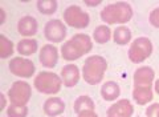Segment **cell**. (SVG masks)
Wrapping results in <instances>:
<instances>
[{"mask_svg": "<svg viewBox=\"0 0 159 117\" xmlns=\"http://www.w3.org/2000/svg\"><path fill=\"white\" fill-rule=\"evenodd\" d=\"M134 108L129 100H119L107 109L106 117H131Z\"/></svg>", "mask_w": 159, "mask_h": 117, "instance_id": "cell-10", "label": "cell"}, {"mask_svg": "<svg viewBox=\"0 0 159 117\" xmlns=\"http://www.w3.org/2000/svg\"><path fill=\"white\" fill-rule=\"evenodd\" d=\"M9 71H11V73L15 75V76H19V77H32L34 71V64L31 61V60H28L25 57H15L11 60V63H9Z\"/></svg>", "mask_w": 159, "mask_h": 117, "instance_id": "cell-7", "label": "cell"}, {"mask_svg": "<svg viewBox=\"0 0 159 117\" xmlns=\"http://www.w3.org/2000/svg\"><path fill=\"white\" fill-rule=\"evenodd\" d=\"M147 117H159V104H152L146 109Z\"/></svg>", "mask_w": 159, "mask_h": 117, "instance_id": "cell-26", "label": "cell"}, {"mask_svg": "<svg viewBox=\"0 0 159 117\" xmlns=\"http://www.w3.org/2000/svg\"><path fill=\"white\" fill-rule=\"evenodd\" d=\"M155 90H157V93L159 95V80L155 81Z\"/></svg>", "mask_w": 159, "mask_h": 117, "instance_id": "cell-32", "label": "cell"}, {"mask_svg": "<svg viewBox=\"0 0 159 117\" xmlns=\"http://www.w3.org/2000/svg\"><path fill=\"white\" fill-rule=\"evenodd\" d=\"M13 53V44L4 35H0V57L7 59Z\"/></svg>", "mask_w": 159, "mask_h": 117, "instance_id": "cell-23", "label": "cell"}, {"mask_svg": "<svg viewBox=\"0 0 159 117\" xmlns=\"http://www.w3.org/2000/svg\"><path fill=\"white\" fill-rule=\"evenodd\" d=\"M61 77L65 86H69V88L74 86L80 80V69L77 68V65L68 64L61 69Z\"/></svg>", "mask_w": 159, "mask_h": 117, "instance_id": "cell-13", "label": "cell"}, {"mask_svg": "<svg viewBox=\"0 0 159 117\" xmlns=\"http://www.w3.org/2000/svg\"><path fill=\"white\" fill-rule=\"evenodd\" d=\"M44 33H45V37L49 40V41L60 43L66 36V28L61 20L54 19V20H49L47 23Z\"/></svg>", "mask_w": 159, "mask_h": 117, "instance_id": "cell-8", "label": "cell"}, {"mask_svg": "<svg viewBox=\"0 0 159 117\" xmlns=\"http://www.w3.org/2000/svg\"><path fill=\"white\" fill-rule=\"evenodd\" d=\"M113 39H114V41H116V44L125 45L131 40V31L127 27L121 25V27L116 28V31L113 33Z\"/></svg>", "mask_w": 159, "mask_h": 117, "instance_id": "cell-20", "label": "cell"}, {"mask_svg": "<svg viewBox=\"0 0 159 117\" xmlns=\"http://www.w3.org/2000/svg\"><path fill=\"white\" fill-rule=\"evenodd\" d=\"M70 40H72V43L76 45V48L81 52V55H85V53H88V52H90L92 51L93 44H92V40H90V37H89L88 35L77 33V35H74Z\"/></svg>", "mask_w": 159, "mask_h": 117, "instance_id": "cell-15", "label": "cell"}, {"mask_svg": "<svg viewBox=\"0 0 159 117\" xmlns=\"http://www.w3.org/2000/svg\"><path fill=\"white\" fill-rule=\"evenodd\" d=\"M0 15H2V22H0V24H3L4 20H6V13H4L3 9H0Z\"/></svg>", "mask_w": 159, "mask_h": 117, "instance_id": "cell-31", "label": "cell"}, {"mask_svg": "<svg viewBox=\"0 0 159 117\" xmlns=\"http://www.w3.org/2000/svg\"><path fill=\"white\" fill-rule=\"evenodd\" d=\"M31 95H32L31 85L25 83V81H15L8 90L9 101L13 105H20V106H25V104L31 99Z\"/></svg>", "mask_w": 159, "mask_h": 117, "instance_id": "cell-5", "label": "cell"}, {"mask_svg": "<svg viewBox=\"0 0 159 117\" xmlns=\"http://www.w3.org/2000/svg\"><path fill=\"white\" fill-rule=\"evenodd\" d=\"M8 117H27L28 109L27 106H20V105H11L7 110Z\"/></svg>", "mask_w": 159, "mask_h": 117, "instance_id": "cell-25", "label": "cell"}, {"mask_svg": "<svg viewBox=\"0 0 159 117\" xmlns=\"http://www.w3.org/2000/svg\"><path fill=\"white\" fill-rule=\"evenodd\" d=\"M133 97L139 105L147 104L148 101L152 100V89H151V86H148V88H137V86H134Z\"/></svg>", "mask_w": 159, "mask_h": 117, "instance_id": "cell-17", "label": "cell"}, {"mask_svg": "<svg viewBox=\"0 0 159 117\" xmlns=\"http://www.w3.org/2000/svg\"><path fill=\"white\" fill-rule=\"evenodd\" d=\"M39 59H40V63H41L44 67L53 68L58 61V49L52 44L44 45L41 51H40Z\"/></svg>", "mask_w": 159, "mask_h": 117, "instance_id": "cell-9", "label": "cell"}, {"mask_svg": "<svg viewBox=\"0 0 159 117\" xmlns=\"http://www.w3.org/2000/svg\"><path fill=\"white\" fill-rule=\"evenodd\" d=\"M61 55H62L64 59L68 60V61H73V60H77L82 56L81 52L76 48V45L72 43V40H69V41H66L65 44H62Z\"/></svg>", "mask_w": 159, "mask_h": 117, "instance_id": "cell-18", "label": "cell"}, {"mask_svg": "<svg viewBox=\"0 0 159 117\" xmlns=\"http://www.w3.org/2000/svg\"><path fill=\"white\" fill-rule=\"evenodd\" d=\"M152 53V43L147 37H138L130 45L129 49V59L133 63H142L150 57Z\"/></svg>", "mask_w": 159, "mask_h": 117, "instance_id": "cell-4", "label": "cell"}, {"mask_svg": "<svg viewBox=\"0 0 159 117\" xmlns=\"http://www.w3.org/2000/svg\"><path fill=\"white\" fill-rule=\"evenodd\" d=\"M85 4L86 6H89V7H94V6H98V4H101V0H88V2H85Z\"/></svg>", "mask_w": 159, "mask_h": 117, "instance_id": "cell-29", "label": "cell"}, {"mask_svg": "<svg viewBox=\"0 0 159 117\" xmlns=\"http://www.w3.org/2000/svg\"><path fill=\"white\" fill-rule=\"evenodd\" d=\"M133 16V8L130 4L119 2L109 4L101 11V19L107 24L127 23Z\"/></svg>", "mask_w": 159, "mask_h": 117, "instance_id": "cell-2", "label": "cell"}, {"mask_svg": "<svg viewBox=\"0 0 159 117\" xmlns=\"http://www.w3.org/2000/svg\"><path fill=\"white\" fill-rule=\"evenodd\" d=\"M37 22L36 19L32 17V16H24L19 20V24H17V31L21 36H33L36 35L37 32Z\"/></svg>", "mask_w": 159, "mask_h": 117, "instance_id": "cell-12", "label": "cell"}, {"mask_svg": "<svg viewBox=\"0 0 159 117\" xmlns=\"http://www.w3.org/2000/svg\"><path fill=\"white\" fill-rule=\"evenodd\" d=\"M119 93H121V89H119V85L114 81H107L101 86V95L103 100L106 101H113L116 100Z\"/></svg>", "mask_w": 159, "mask_h": 117, "instance_id": "cell-16", "label": "cell"}, {"mask_svg": "<svg viewBox=\"0 0 159 117\" xmlns=\"http://www.w3.org/2000/svg\"><path fill=\"white\" fill-rule=\"evenodd\" d=\"M37 51V41L34 39H23L17 44V52L20 55L29 56Z\"/></svg>", "mask_w": 159, "mask_h": 117, "instance_id": "cell-19", "label": "cell"}, {"mask_svg": "<svg viewBox=\"0 0 159 117\" xmlns=\"http://www.w3.org/2000/svg\"><path fill=\"white\" fill-rule=\"evenodd\" d=\"M150 23L154 25V27L159 28V7L155 8L154 11L150 13Z\"/></svg>", "mask_w": 159, "mask_h": 117, "instance_id": "cell-27", "label": "cell"}, {"mask_svg": "<svg viewBox=\"0 0 159 117\" xmlns=\"http://www.w3.org/2000/svg\"><path fill=\"white\" fill-rule=\"evenodd\" d=\"M78 117H98V116L94 113V110H84L81 113H78Z\"/></svg>", "mask_w": 159, "mask_h": 117, "instance_id": "cell-28", "label": "cell"}, {"mask_svg": "<svg viewBox=\"0 0 159 117\" xmlns=\"http://www.w3.org/2000/svg\"><path fill=\"white\" fill-rule=\"evenodd\" d=\"M64 22L73 28H85L90 23V17L78 6H70L64 11Z\"/></svg>", "mask_w": 159, "mask_h": 117, "instance_id": "cell-6", "label": "cell"}, {"mask_svg": "<svg viewBox=\"0 0 159 117\" xmlns=\"http://www.w3.org/2000/svg\"><path fill=\"white\" fill-rule=\"evenodd\" d=\"M107 69V63L102 56H90L85 60L82 67V77L90 85H96L101 83Z\"/></svg>", "mask_w": 159, "mask_h": 117, "instance_id": "cell-1", "label": "cell"}, {"mask_svg": "<svg viewBox=\"0 0 159 117\" xmlns=\"http://www.w3.org/2000/svg\"><path fill=\"white\" fill-rule=\"evenodd\" d=\"M154 71L148 67H141L134 73V85L137 88H148L154 80Z\"/></svg>", "mask_w": 159, "mask_h": 117, "instance_id": "cell-11", "label": "cell"}, {"mask_svg": "<svg viewBox=\"0 0 159 117\" xmlns=\"http://www.w3.org/2000/svg\"><path fill=\"white\" fill-rule=\"evenodd\" d=\"M93 37H94V40H96V43L105 44V43H107L109 40H110L111 31H110V28L109 27H106V25H99V27H97L96 29H94Z\"/></svg>", "mask_w": 159, "mask_h": 117, "instance_id": "cell-22", "label": "cell"}, {"mask_svg": "<svg viewBox=\"0 0 159 117\" xmlns=\"http://www.w3.org/2000/svg\"><path fill=\"white\" fill-rule=\"evenodd\" d=\"M73 109L76 113H81L84 110H94V103L89 96H80L74 103Z\"/></svg>", "mask_w": 159, "mask_h": 117, "instance_id": "cell-21", "label": "cell"}, {"mask_svg": "<svg viewBox=\"0 0 159 117\" xmlns=\"http://www.w3.org/2000/svg\"><path fill=\"white\" fill-rule=\"evenodd\" d=\"M65 110V104L62 100H60L58 97H51L45 101L44 104V113L49 117H56L64 113Z\"/></svg>", "mask_w": 159, "mask_h": 117, "instance_id": "cell-14", "label": "cell"}, {"mask_svg": "<svg viewBox=\"0 0 159 117\" xmlns=\"http://www.w3.org/2000/svg\"><path fill=\"white\" fill-rule=\"evenodd\" d=\"M34 88L45 95L58 93L62 85V80L53 72H40L34 77Z\"/></svg>", "mask_w": 159, "mask_h": 117, "instance_id": "cell-3", "label": "cell"}, {"mask_svg": "<svg viewBox=\"0 0 159 117\" xmlns=\"http://www.w3.org/2000/svg\"><path fill=\"white\" fill-rule=\"evenodd\" d=\"M0 99H2V106H0V110L6 108V104H7V101H6V96L4 95H0Z\"/></svg>", "mask_w": 159, "mask_h": 117, "instance_id": "cell-30", "label": "cell"}, {"mask_svg": "<svg viewBox=\"0 0 159 117\" xmlns=\"http://www.w3.org/2000/svg\"><path fill=\"white\" fill-rule=\"evenodd\" d=\"M37 9L44 15H52L57 9V2H54V0H40V2H37Z\"/></svg>", "mask_w": 159, "mask_h": 117, "instance_id": "cell-24", "label": "cell"}]
</instances>
